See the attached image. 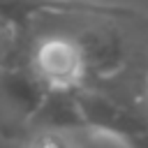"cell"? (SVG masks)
I'll list each match as a JSON object with an SVG mask.
<instances>
[{
    "label": "cell",
    "mask_w": 148,
    "mask_h": 148,
    "mask_svg": "<svg viewBox=\"0 0 148 148\" xmlns=\"http://www.w3.org/2000/svg\"><path fill=\"white\" fill-rule=\"evenodd\" d=\"M12 42H14V28L0 25V67L5 65V60H7V56H9Z\"/></svg>",
    "instance_id": "cell-4"
},
{
    "label": "cell",
    "mask_w": 148,
    "mask_h": 148,
    "mask_svg": "<svg viewBox=\"0 0 148 148\" xmlns=\"http://www.w3.org/2000/svg\"><path fill=\"white\" fill-rule=\"evenodd\" d=\"M53 14H81V16L125 21V18H134L139 12L127 5L102 2V0H0V18L14 30H23L35 18H44Z\"/></svg>",
    "instance_id": "cell-3"
},
{
    "label": "cell",
    "mask_w": 148,
    "mask_h": 148,
    "mask_svg": "<svg viewBox=\"0 0 148 148\" xmlns=\"http://www.w3.org/2000/svg\"><path fill=\"white\" fill-rule=\"evenodd\" d=\"M46 88L14 53L0 67V132H28L30 116L44 99Z\"/></svg>",
    "instance_id": "cell-2"
},
{
    "label": "cell",
    "mask_w": 148,
    "mask_h": 148,
    "mask_svg": "<svg viewBox=\"0 0 148 148\" xmlns=\"http://www.w3.org/2000/svg\"><path fill=\"white\" fill-rule=\"evenodd\" d=\"M76 102L86 123V130L102 132L120 143L148 146V118L134 109L120 104L118 99L104 95L97 88H76Z\"/></svg>",
    "instance_id": "cell-1"
}]
</instances>
